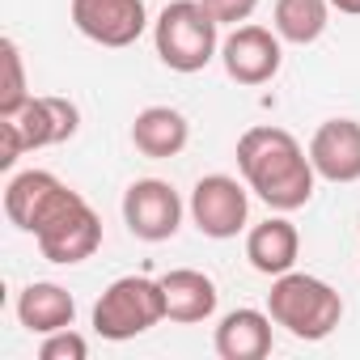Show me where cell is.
<instances>
[{
  "instance_id": "3957f363",
  "label": "cell",
  "mask_w": 360,
  "mask_h": 360,
  "mask_svg": "<svg viewBox=\"0 0 360 360\" xmlns=\"http://www.w3.org/2000/svg\"><path fill=\"white\" fill-rule=\"evenodd\" d=\"M153 43L165 68L174 72H200L221 56V22L200 0H174L153 22Z\"/></svg>"
},
{
  "instance_id": "30bf717a",
  "label": "cell",
  "mask_w": 360,
  "mask_h": 360,
  "mask_svg": "<svg viewBox=\"0 0 360 360\" xmlns=\"http://www.w3.org/2000/svg\"><path fill=\"white\" fill-rule=\"evenodd\" d=\"M309 161L326 183H360V123L326 119L309 140Z\"/></svg>"
},
{
  "instance_id": "8992f818",
  "label": "cell",
  "mask_w": 360,
  "mask_h": 360,
  "mask_svg": "<svg viewBox=\"0 0 360 360\" xmlns=\"http://www.w3.org/2000/svg\"><path fill=\"white\" fill-rule=\"evenodd\" d=\"M250 187L238 183L229 174H204L195 191H191V221L204 238H217V242H229L246 229V217H250Z\"/></svg>"
},
{
  "instance_id": "7c38bea8",
  "label": "cell",
  "mask_w": 360,
  "mask_h": 360,
  "mask_svg": "<svg viewBox=\"0 0 360 360\" xmlns=\"http://www.w3.org/2000/svg\"><path fill=\"white\" fill-rule=\"evenodd\" d=\"M297 255H301V233L288 217H267L263 225H255L246 233V259L259 276H284L297 267Z\"/></svg>"
},
{
  "instance_id": "9a60e30c",
  "label": "cell",
  "mask_w": 360,
  "mask_h": 360,
  "mask_svg": "<svg viewBox=\"0 0 360 360\" xmlns=\"http://www.w3.org/2000/svg\"><path fill=\"white\" fill-rule=\"evenodd\" d=\"M221 360H263L271 352V314L263 309H229L212 335Z\"/></svg>"
},
{
  "instance_id": "603a6c76",
  "label": "cell",
  "mask_w": 360,
  "mask_h": 360,
  "mask_svg": "<svg viewBox=\"0 0 360 360\" xmlns=\"http://www.w3.org/2000/svg\"><path fill=\"white\" fill-rule=\"evenodd\" d=\"M330 9H339L347 18H360V0H330Z\"/></svg>"
},
{
  "instance_id": "9c48e42d",
  "label": "cell",
  "mask_w": 360,
  "mask_h": 360,
  "mask_svg": "<svg viewBox=\"0 0 360 360\" xmlns=\"http://www.w3.org/2000/svg\"><path fill=\"white\" fill-rule=\"evenodd\" d=\"M72 26L98 47H131L144 26V0H72Z\"/></svg>"
},
{
  "instance_id": "ffe728a7",
  "label": "cell",
  "mask_w": 360,
  "mask_h": 360,
  "mask_svg": "<svg viewBox=\"0 0 360 360\" xmlns=\"http://www.w3.org/2000/svg\"><path fill=\"white\" fill-rule=\"evenodd\" d=\"M85 356H89V343H85V335H77L72 326L43 335L39 360H85Z\"/></svg>"
},
{
  "instance_id": "ac0fdd59",
  "label": "cell",
  "mask_w": 360,
  "mask_h": 360,
  "mask_svg": "<svg viewBox=\"0 0 360 360\" xmlns=\"http://www.w3.org/2000/svg\"><path fill=\"white\" fill-rule=\"evenodd\" d=\"M326 22H330V0H276V13H271L276 34L297 47L318 43Z\"/></svg>"
},
{
  "instance_id": "7402d4cb",
  "label": "cell",
  "mask_w": 360,
  "mask_h": 360,
  "mask_svg": "<svg viewBox=\"0 0 360 360\" xmlns=\"http://www.w3.org/2000/svg\"><path fill=\"white\" fill-rule=\"evenodd\" d=\"M22 153H26V136L18 119H0V169H13Z\"/></svg>"
},
{
  "instance_id": "5bb4252c",
  "label": "cell",
  "mask_w": 360,
  "mask_h": 360,
  "mask_svg": "<svg viewBox=\"0 0 360 360\" xmlns=\"http://www.w3.org/2000/svg\"><path fill=\"white\" fill-rule=\"evenodd\" d=\"M60 191H64V183L51 169H22V174L9 178V187H5V217L22 233H34Z\"/></svg>"
},
{
  "instance_id": "52a82bcc",
  "label": "cell",
  "mask_w": 360,
  "mask_h": 360,
  "mask_svg": "<svg viewBox=\"0 0 360 360\" xmlns=\"http://www.w3.org/2000/svg\"><path fill=\"white\" fill-rule=\"evenodd\" d=\"M123 225L140 242H169L183 225V200L165 178H136L123 191Z\"/></svg>"
},
{
  "instance_id": "7a4b0ae2",
  "label": "cell",
  "mask_w": 360,
  "mask_h": 360,
  "mask_svg": "<svg viewBox=\"0 0 360 360\" xmlns=\"http://www.w3.org/2000/svg\"><path fill=\"white\" fill-rule=\"evenodd\" d=\"M267 314L276 326H284L292 339H305V343H318L326 339L339 318H343V297L318 280V276H305V271H284L276 276L271 292H267Z\"/></svg>"
},
{
  "instance_id": "44dd1931",
  "label": "cell",
  "mask_w": 360,
  "mask_h": 360,
  "mask_svg": "<svg viewBox=\"0 0 360 360\" xmlns=\"http://www.w3.org/2000/svg\"><path fill=\"white\" fill-rule=\"evenodd\" d=\"M200 5H204L221 26H242V22H250V13L259 9V0H200Z\"/></svg>"
},
{
  "instance_id": "d6986e66",
  "label": "cell",
  "mask_w": 360,
  "mask_h": 360,
  "mask_svg": "<svg viewBox=\"0 0 360 360\" xmlns=\"http://www.w3.org/2000/svg\"><path fill=\"white\" fill-rule=\"evenodd\" d=\"M0 64H5V85H0V119L22 115V106L30 102V85H26V60L22 47L13 39L0 43Z\"/></svg>"
},
{
  "instance_id": "8fae6325",
  "label": "cell",
  "mask_w": 360,
  "mask_h": 360,
  "mask_svg": "<svg viewBox=\"0 0 360 360\" xmlns=\"http://www.w3.org/2000/svg\"><path fill=\"white\" fill-rule=\"evenodd\" d=\"M22 136H26V148H51V144H64L77 136L81 127V110L77 102L68 98H56V94H43V98H30L22 106V115H13Z\"/></svg>"
},
{
  "instance_id": "ba28073f",
  "label": "cell",
  "mask_w": 360,
  "mask_h": 360,
  "mask_svg": "<svg viewBox=\"0 0 360 360\" xmlns=\"http://www.w3.org/2000/svg\"><path fill=\"white\" fill-rule=\"evenodd\" d=\"M280 34L267 30V26H233V34L221 43V64L229 72V81L238 85H267L280 64H284V51H280Z\"/></svg>"
},
{
  "instance_id": "6da1fadb",
  "label": "cell",
  "mask_w": 360,
  "mask_h": 360,
  "mask_svg": "<svg viewBox=\"0 0 360 360\" xmlns=\"http://www.w3.org/2000/svg\"><path fill=\"white\" fill-rule=\"evenodd\" d=\"M242 183L276 212H297L314 200V161L284 127H250L238 140Z\"/></svg>"
},
{
  "instance_id": "277c9868",
  "label": "cell",
  "mask_w": 360,
  "mask_h": 360,
  "mask_svg": "<svg viewBox=\"0 0 360 360\" xmlns=\"http://www.w3.org/2000/svg\"><path fill=\"white\" fill-rule=\"evenodd\" d=\"M34 242H39V250H43L47 263L72 267V263H85V259L98 255V246H102V221H98V212L85 204L81 191L64 187V191L51 200L47 217L39 221Z\"/></svg>"
},
{
  "instance_id": "4fadbf2b",
  "label": "cell",
  "mask_w": 360,
  "mask_h": 360,
  "mask_svg": "<svg viewBox=\"0 0 360 360\" xmlns=\"http://www.w3.org/2000/svg\"><path fill=\"white\" fill-rule=\"evenodd\" d=\"M161 292H165V318L169 322H208L217 314V284L212 276L195 271V267H178L169 276H161Z\"/></svg>"
},
{
  "instance_id": "e0dca14e",
  "label": "cell",
  "mask_w": 360,
  "mask_h": 360,
  "mask_svg": "<svg viewBox=\"0 0 360 360\" xmlns=\"http://www.w3.org/2000/svg\"><path fill=\"white\" fill-rule=\"evenodd\" d=\"M77 318V301L64 284H51V280H34L22 288L18 297V322L30 330V335H51V330H64L72 326Z\"/></svg>"
},
{
  "instance_id": "2e32d148",
  "label": "cell",
  "mask_w": 360,
  "mask_h": 360,
  "mask_svg": "<svg viewBox=\"0 0 360 360\" xmlns=\"http://www.w3.org/2000/svg\"><path fill=\"white\" fill-rule=\"evenodd\" d=\"M191 140V123L183 110H174V106H144L131 123V144L136 153L153 157V161H165V157H178L187 148Z\"/></svg>"
},
{
  "instance_id": "5b68a950",
  "label": "cell",
  "mask_w": 360,
  "mask_h": 360,
  "mask_svg": "<svg viewBox=\"0 0 360 360\" xmlns=\"http://www.w3.org/2000/svg\"><path fill=\"white\" fill-rule=\"evenodd\" d=\"M157 322H165V292L148 276H119L94 305V330L110 343L136 339Z\"/></svg>"
}]
</instances>
